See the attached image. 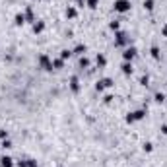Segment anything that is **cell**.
Masks as SVG:
<instances>
[{
    "mask_svg": "<svg viewBox=\"0 0 167 167\" xmlns=\"http://www.w3.org/2000/svg\"><path fill=\"white\" fill-rule=\"evenodd\" d=\"M130 8H132V4L128 2V0H115V12H121V14H126Z\"/></svg>",
    "mask_w": 167,
    "mask_h": 167,
    "instance_id": "6da1fadb",
    "label": "cell"
},
{
    "mask_svg": "<svg viewBox=\"0 0 167 167\" xmlns=\"http://www.w3.org/2000/svg\"><path fill=\"white\" fill-rule=\"evenodd\" d=\"M115 45H117V47L128 45V35L125 31H117V35H115Z\"/></svg>",
    "mask_w": 167,
    "mask_h": 167,
    "instance_id": "7a4b0ae2",
    "label": "cell"
},
{
    "mask_svg": "<svg viewBox=\"0 0 167 167\" xmlns=\"http://www.w3.org/2000/svg\"><path fill=\"white\" fill-rule=\"evenodd\" d=\"M136 53H138L136 47H126V49H125V53H122V59H125L126 62H132V60L136 59Z\"/></svg>",
    "mask_w": 167,
    "mask_h": 167,
    "instance_id": "3957f363",
    "label": "cell"
},
{
    "mask_svg": "<svg viewBox=\"0 0 167 167\" xmlns=\"http://www.w3.org/2000/svg\"><path fill=\"white\" fill-rule=\"evenodd\" d=\"M39 64H41L43 70H49V72L53 70V60H51L47 55H41V56H39Z\"/></svg>",
    "mask_w": 167,
    "mask_h": 167,
    "instance_id": "277c9868",
    "label": "cell"
},
{
    "mask_svg": "<svg viewBox=\"0 0 167 167\" xmlns=\"http://www.w3.org/2000/svg\"><path fill=\"white\" fill-rule=\"evenodd\" d=\"M111 86H113V80L111 78H103V80H99V82L95 84V90L97 91H103L105 88H111Z\"/></svg>",
    "mask_w": 167,
    "mask_h": 167,
    "instance_id": "5b68a950",
    "label": "cell"
},
{
    "mask_svg": "<svg viewBox=\"0 0 167 167\" xmlns=\"http://www.w3.org/2000/svg\"><path fill=\"white\" fill-rule=\"evenodd\" d=\"M70 90L74 91V93L80 91V80H78V76H72L70 78Z\"/></svg>",
    "mask_w": 167,
    "mask_h": 167,
    "instance_id": "8992f818",
    "label": "cell"
},
{
    "mask_svg": "<svg viewBox=\"0 0 167 167\" xmlns=\"http://www.w3.org/2000/svg\"><path fill=\"white\" fill-rule=\"evenodd\" d=\"M0 167H14V159L8 156H2L0 157Z\"/></svg>",
    "mask_w": 167,
    "mask_h": 167,
    "instance_id": "52a82bcc",
    "label": "cell"
},
{
    "mask_svg": "<svg viewBox=\"0 0 167 167\" xmlns=\"http://www.w3.org/2000/svg\"><path fill=\"white\" fill-rule=\"evenodd\" d=\"M43 29H45V21L35 20V24H33V33H43Z\"/></svg>",
    "mask_w": 167,
    "mask_h": 167,
    "instance_id": "ba28073f",
    "label": "cell"
},
{
    "mask_svg": "<svg viewBox=\"0 0 167 167\" xmlns=\"http://www.w3.org/2000/svg\"><path fill=\"white\" fill-rule=\"evenodd\" d=\"M121 70H122V74H126V76L132 74V70H134V68H132V62H126V60H125V64L121 66Z\"/></svg>",
    "mask_w": 167,
    "mask_h": 167,
    "instance_id": "9c48e42d",
    "label": "cell"
},
{
    "mask_svg": "<svg viewBox=\"0 0 167 167\" xmlns=\"http://www.w3.org/2000/svg\"><path fill=\"white\" fill-rule=\"evenodd\" d=\"M78 16V10L74 8V6H68V8H66V18L68 20H74Z\"/></svg>",
    "mask_w": 167,
    "mask_h": 167,
    "instance_id": "30bf717a",
    "label": "cell"
},
{
    "mask_svg": "<svg viewBox=\"0 0 167 167\" xmlns=\"http://www.w3.org/2000/svg\"><path fill=\"white\" fill-rule=\"evenodd\" d=\"M24 16H25V21H33V24H35V16H33V8H31V6L25 10Z\"/></svg>",
    "mask_w": 167,
    "mask_h": 167,
    "instance_id": "8fae6325",
    "label": "cell"
},
{
    "mask_svg": "<svg viewBox=\"0 0 167 167\" xmlns=\"http://www.w3.org/2000/svg\"><path fill=\"white\" fill-rule=\"evenodd\" d=\"M84 53H86V45H78L72 51V55H76V56H84Z\"/></svg>",
    "mask_w": 167,
    "mask_h": 167,
    "instance_id": "7c38bea8",
    "label": "cell"
},
{
    "mask_svg": "<svg viewBox=\"0 0 167 167\" xmlns=\"http://www.w3.org/2000/svg\"><path fill=\"white\" fill-rule=\"evenodd\" d=\"M132 115H134V119H136V121H142L144 117H146V109H138V111H134Z\"/></svg>",
    "mask_w": 167,
    "mask_h": 167,
    "instance_id": "4fadbf2b",
    "label": "cell"
},
{
    "mask_svg": "<svg viewBox=\"0 0 167 167\" xmlns=\"http://www.w3.org/2000/svg\"><path fill=\"white\" fill-rule=\"evenodd\" d=\"M60 68H64V60L62 59H55L53 60V70H60Z\"/></svg>",
    "mask_w": 167,
    "mask_h": 167,
    "instance_id": "5bb4252c",
    "label": "cell"
},
{
    "mask_svg": "<svg viewBox=\"0 0 167 167\" xmlns=\"http://www.w3.org/2000/svg\"><path fill=\"white\" fill-rule=\"evenodd\" d=\"M95 62H97V66H99V68H103L105 64H107V59H105L103 55H97V56H95Z\"/></svg>",
    "mask_w": 167,
    "mask_h": 167,
    "instance_id": "9a60e30c",
    "label": "cell"
},
{
    "mask_svg": "<svg viewBox=\"0 0 167 167\" xmlns=\"http://www.w3.org/2000/svg\"><path fill=\"white\" fill-rule=\"evenodd\" d=\"M14 24H16V25H24L25 24V16H24V14H18V16L14 18Z\"/></svg>",
    "mask_w": 167,
    "mask_h": 167,
    "instance_id": "2e32d148",
    "label": "cell"
},
{
    "mask_svg": "<svg viewBox=\"0 0 167 167\" xmlns=\"http://www.w3.org/2000/svg\"><path fill=\"white\" fill-rule=\"evenodd\" d=\"M150 53H152V56H154L156 60H159V56H161V53H159V47H152Z\"/></svg>",
    "mask_w": 167,
    "mask_h": 167,
    "instance_id": "e0dca14e",
    "label": "cell"
},
{
    "mask_svg": "<svg viewBox=\"0 0 167 167\" xmlns=\"http://www.w3.org/2000/svg\"><path fill=\"white\" fill-rule=\"evenodd\" d=\"M80 68H90V60L86 56H80Z\"/></svg>",
    "mask_w": 167,
    "mask_h": 167,
    "instance_id": "ac0fdd59",
    "label": "cell"
},
{
    "mask_svg": "<svg viewBox=\"0 0 167 167\" xmlns=\"http://www.w3.org/2000/svg\"><path fill=\"white\" fill-rule=\"evenodd\" d=\"M0 148H2V150H10V148H12V142L8 140V138H6V140H2V144H0Z\"/></svg>",
    "mask_w": 167,
    "mask_h": 167,
    "instance_id": "d6986e66",
    "label": "cell"
},
{
    "mask_svg": "<svg viewBox=\"0 0 167 167\" xmlns=\"http://www.w3.org/2000/svg\"><path fill=\"white\" fill-rule=\"evenodd\" d=\"M70 56H72V51H68V49H66V51H62V53H60V59H62V60L70 59Z\"/></svg>",
    "mask_w": 167,
    "mask_h": 167,
    "instance_id": "ffe728a7",
    "label": "cell"
},
{
    "mask_svg": "<svg viewBox=\"0 0 167 167\" xmlns=\"http://www.w3.org/2000/svg\"><path fill=\"white\" fill-rule=\"evenodd\" d=\"M144 152H152V150H154V144H152V142H144Z\"/></svg>",
    "mask_w": 167,
    "mask_h": 167,
    "instance_id": "44dd1931",
    "label": "cell"
},
{
    "mask_svg": "<svg viewBox=\"0 0 167 167\" xmlns=\"http://www.w3.org/2000/svg\"><path fill=\"white\" fill-rule=\"evenodd\" d=\"M156 101H157V103H163V101H165V95H163V93H156V97H154Z\"/></svg>",
    "mask_w": 167,
    "mask_h": 167,
    "instance_id": "7402d4cb",
    "label": "cell"
},
{
    "mask_svg": "<svg viewBox=\"0 0 167 167\" xmlns=\"http://www.w3.org/2000/svg\"><path fill=\"white\" fill-rule=\"evenodd\" d=\"M144 6H146V10H154V0H146Z\"/></svg>",
    "mask_w": 167,
    "mask_h": 167,
    "instance_id": "603a6c76",
    "label": "cell"
},
{
    "mask_svg": "<svg viewBox=\"0 0 167 167\" xmlns=\"http://www.w3.org/2000/svg\"><path fill=\"white\" fill-rule=\"evenodd\" d=\"M126 122H128V125L136 122V119H134V115H132V113H128V115H126Z\"/></svg>",
    "mask_w": 167,
    "mask_h": 167,
    "instance_id": "cb8c5ba5",
    "label": "cell"
},
{
    "mask_svg": "<svg viewBox=\"0 0 167 167\" xmlns=\"http://www.w3.org/2000/svg\"><path fill=\"white\" fill-rule=\"evenodd\" d=\"M109 27H111L113 31H119V21H111V24H109Z\"/></svg>",
    "mask_w": 167,
    "mask_h": 167,
    "instance_id": "d4e9b609",
    "label": "cell"
},
{
    "mask_svg": "<svg viewBox=\"0 0 167 167\" xmlns=\"http://www.w3.org/2000/svg\"><path fill=\"white\" fill-rule=\"evenodd\" d=\"M97 4H99V0H88V6H90V8H97Z\"/></svg>",
    "mask_w": 167,
    "mask_h": 167,
    "instance_id": "484cf974",
    "label": "cell"
},
{
    "mask_svg": "<svg viewBox=\"0 0 167 167\" xmlns=\"http://www.w3.org/2000/svg\"><path fill=\"white\" fill-rule=\"evenodd\" d=\"M148 82H150L148 76H142V78H140V84H142V86H148Z\"/></svg>",
    "mask_w": 167,
    "mask_h": 167,
    "instance_id": "4316f807",
    "label": "cell"
},
{
    "mask_svg": "<svg viewBox=\"0 0 167 167\" xmlns=\"http://www.w3.org/2000/svg\"><path fill=\"white\" fill-rule=\"evenodd\" d=\"M0 138L6 140V138H8V130H2V128H0Z\"/></svg>",
    "mask_w": 167,
    "mask_h": 167,
    "instance_id": "83f0119b",
    "label": "cell"
},
{
    "mask_svg": "<svg viewBox=\"0 0 167 167\" xmlns=\"http://www.w3.org/2000/svg\"><path fill=\"white\" fill-rule=\"evenodd\" d=\"M27 165L29 167H37V161H35V159H27Z\"/></svg>",
    "mask_w": 167,
    "mask_h": 167,
    "instance_id": "f1b7e54d",
    "label": "cell"
},
{
    "mask_svg": "<svg viewBox=\"0 0 167 167\" xmlns=\"http://www.w3.org/2000/svg\"><path fill=\"white\" fill-rule=\"evenodd\" d=\"M16 165H18V167H29V165H27V159H25V161H18Z\"/></svg>",
    "mask_w": 167,
    "mask_h": 167,
    "instance_id": "f546056e",
    "label": "cell"
},
{
    "mask_svg": "<svg viewBox=\"0 0 167 167\" xmlns=\"http://www.w3.org/2000/svg\"><path fill=\"white\" fill-rule=\"evenodd\" d=\"M113 99H115L113 95H105V99H103V101H105V103H111V101H113Z\"/></svg>",
    "mask_w": 167,
    "mask_h": 167,
    "instance_id": "4dcf8cb0",
    "label": "cell"
},
{
    "mask_svg": "<svg viewBox=\"0 0 167 167\" xmlns=\"http://www.w3.org/2000/svg\"><path fill=\"white\" fill-rule=\"evenodd\" d=\"M161 132H163V134H167V125H163V126H161Z\"/></svg>",
    "mask_w": 167,
    "mask_h": 167,
    "instance_id": "1f68e13d",
    "label": "cell"
},
{
    "mask_svg": "<svg viewBox=\"0 0 167 167\" xmlns=\"http://www.w3.org/2000/svg\"><path fill=\"white\" fill-rule=\"evenodd\" d=\"M161 33H163V37H167V25L163 27V31H161Z\"/></svg>",
    "mask_w": 167,
    "mask_h": 167,
    "instance_id": "d6a6232c",
    "label": "cell"
},
{
    "mask_svg": "<svg viewBox=\"0 0 167 167\" xmlns=\"http://www.w3.org/2000/svg\"><path fill=\"white\" fill-rule=\"evenodd\" d=\"M76 2H78V6H84V0H76Z\"/></svg>",
    "mask_w": 167,
    "mask_h": 167,
    "instance_id": "836d02e7",
    "label": "cell"
}]
</instances>
